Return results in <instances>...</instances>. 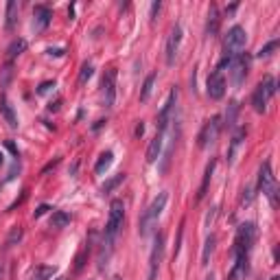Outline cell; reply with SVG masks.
I'll return each mask as SVG.
<instances>
[{"label": "cell", "instance_id": "cell-37", "mask_svg": "<svg viewBox=\"0 0 280 280\" xmlns=\"http://www.w3.org/2000/svg\"><path fill=\"white\" fill-rule=\"evenodd\" d=\"M48 55H55V57H61V55H64V48H48Z\"/></svg>", "mask_w": 280, "mask_h": 280}, {"label": "cell", "instance_id": "cell-42", "mask_svg": "<svg viewBox=\"0 0 280 280\" xmlns=\"http://www.w3.org/2000/svg\"><path fill=\"white\" fill-rule=\"evenodd\" d=\"M206 280H214V276H212V274H210V276H208V278H206Z\"/></svg>", "mask_w": 280, "mask_h": 280}, {"label": "cell", "instance_id": "cell-41", "mask_svg": "<svg viewBox=\"0 0 280 280\" xmlns=\"http://www.w3.org/2000/svg\"><path fill=\"white\" fill-rule=\"evenodd\" d=\"M2 162H4V156H2V151H0V166H2Z\"/></svg>", "mask_w": 280, "mask_h": 280}, {"label": "cell", "instance_id": "cell-9", "mask_svg": "<svg viewBox=\"0 0 280 280\" xmlns=\"http://www.w3.org/2000/svg\"><path fill=\"white\" fill-rule=\"evenodd\" d=\"M101 96H103L105 107H112L116 101V70L114 68L105 70L103 79H101Z\"/></svg>", "mask_w": 280, "mask_h": 280}, {"label": "cell", "instance_id": "cell-44", "mask_svg": "<svg viewBox=\"0 0 280 280\" xmlns=\"http://www.w3.org/2000/svg\"><path fill=\"white\" fill-rule=\"evenodd\" d=\"M114 280H121V278H118V276H116V278H114Z\"/></svg>", "mask_w": 280, "mask_h": 280}, {"label": "cell", "instance_id": "cell-26", "mask_svg": "<svg viewBox=\"0 0 280 280\" xmlns=\"http://www.w3.org/2000/svg\"><path fill=\"white\" fill-rule=\"evenodd\" d=\"M16 18H18V2L16 0H9L7 2V29L9 31L16 26Z\"/></svg>", "mask_w": 280, "mask_h": 280}, {"label": "cell", "instance_id": "cell-11", "mask_svg": "<svg viewBox=\"0 0 280 280\" xmlns=\"http://www.w3.org/2000/svg\"><path fill=\"white\" fill-rule=\"evenodd\" d=\"M206 94L212 101L223 99V94H226V77H223V72L214 70V72L210 74L208 81H206Z\"/></svg>", "mask_w": 280, "mask_h": 280}, {"label": "cell", "instance_id": "cell-34", "mask_svg": "<svg viewBox=\"0 0 280 280\" xmlns=\"http://www.w3.org/2000/svg\"><path fill=\"white\" fill-rule=\"evenodd\" d=\"M48 210H51V208H48L46 204H42V206H39V208H37V210H35V212H33V219H39V217H42V214H46Z\"/></svg>", "mask_w": 280, "mask_h": 280}, {"label": "cell", "instance_id": "cell-25", "mask_svg": "<svg viewBox=\"0 0 280 280\" xmlns=\"http://www.w3.org/2000/svg\"><path fill=\"white\" fill-rule=\"evenodd\" d=\"M70 223V214L68 212H61V210H55L51 217V226L52 228H66Z\"/></svg>", "mask_w": 280, "mask_h": 280}, {"label": "cell", "instance_id": "cell-32", "mask_svg": "<svg viewBox=\"0 0 280 280\" xmlns=\"http://www.w3.org/2000/svg\"><path fill=\"white\" fill-rule=\"evenodd\" d=\"M51 88H55V81H44L42 86L37 88V94H46V92L51 90Z\"/></svg>", "mask_w": 280, "mask_h": 280}, {"label": "cell", "instance_id": "cell-16", "mask_svg": "<svg viewBox=\"0 0 280 280\" xmlns=\"http://www.w3.org/2000/svg\"><path fill=\"white\" fill-rule=\"evenodd\" d=\"M219 24H221V16H219V7L217 4H210L208 11V22H206V33L212 37V35L219 33Z\"/></svg>", "mask_w": 280, "mask_h": 280}, {"label": "cell", "instance_id": "cell-20", "mask_svg": "<svg viewBox=\"0 0 280 280\" xmlns=\"http://www.w3.org/2000/svg\"><path fill=\"white\" fill-rule=\"evenodd\" d=\"M243 138H245V129L241 127V129L234 131V136H232V140H230V149H228V162L234 160V153H236V149H239V144L243 142Z\"/></svg>", "mask_w": 280, "mask_h": 280}, {"label": "cell", "instance_id": "cell-45", "mask_svg": "<svg viewBox=\"0 0 280 280\" xmlns=\"http://www.w3.org/2000/svg\"><path fill=\"white\" fill-rule=\"evenodd\" d=\"M57 280H66V278H57Z\"/></svg>", "mask_w": 280, "mask_h": 280}, {"label": "cell", "instance_id": "cell-40", "mask_svg": "<svg viewBox=\"0 0 280 280\" xmlns=\"http://www.w3.org/2000/svg\"><path fill=\"white\" fill-rule=\"evenodd\" d=\"M59 105H61V101H55V103L48 105V109H51V112H52V109H59Z\"/></svg>", "mask_w": 280, "mask_h": 280}, {"label": "cell", "instance_id": "cell-43", "mask_svg": "<svg viewBox=\"0 0 280 280\" xmlns=\"http://www.w3.org/2000/svg\"><path fill=\"white\" fill-rule=\"evenodd\" d=\"M0 280H2V269H0Z\"/></svg>", "mask_w": 280, "mask_h": 280}, {"label": "cell", "instance_id": "cell-13", "mask_svg": "<svg viewBox=\"0 0 280 280\" xmlns=\"http://www.w3.org/2000/svg\"><path fill=\"white\" fill-rule=\"evenodd\" d=\"M175 101H177V88H173V90L169 92V99L164 101V105H162L160 114H158V131H166V125H169V118H171V112H173V107H175Z\"/></svg>", "mask_w": 280, "mask_h": 280}, {"label": "cell", "instance_id": "cell-2", "mask_svg": "<svg viewBox=\"0 0 280 280\" xmlns=\"http://www.w3.org/2000/svg\"><path fill=\"white\" fill-rule=\"evenodd\" d=\"M276 94V79L271 77V74H267V77H262V81L256 86V90H254L252 94V107L254 112L258 114H265L267 112V105H269L271 96Z\"/></svg>", "mask_w": 280, "mask_h": 280}, {"label": "cell", "instance_id": "cell-15", "mask_svg": "<svg viewBox=\"0 0 280 280\" xmlns=\"http://www.w3.org/2000/svg\"><path fill=\"white\" fill-rule=\"evenodd\" d=\"M162 144H164V131H156L153 140L149 142V147H147V162H149V164H153V162L160 160Z\"/></svg>", "mask_w": 280, "mask_h": 280}, {"label": "cell", "instance_id": "cell-18", "mask_svg": "<svg viewBox=\"0 0 280 280\" xmlns=\"http://www.w3.org/2000/svg\"><path fill=\"white\" fill-rule=\"evenodd\" d=\"M214 166H217V160H210L208 164H206L204 179H201V186H199V192H197V199H204V197H206V192H208V184H210V179H212Z\"/></svg>", "mask_w": 280, "mask_h": 280}, {"label": "cell", "instance_id": "cell-31", "mask_svg": "<svg viewBox=\"0 0 280 280\" xmlns=\"http://www.w3.org/2000/svg\"><path fill=\"white\" fill-rule=\"evenodd\" d=\"M20 239H22V228H20V226L11 228V232H9V236H7V247H11V245H16Z\"/></svg>", "mask_w": 280, "mask_h": 280}, {"label": "cell", "instance_id": "cell-19", "mask_svg": "<svg viewBox=\"0 0 280 280\" xmlns=\"http://www.w3.org/2000/svg\"><path fill=\"white\" fill-rule=\"evenodd\" d=\"M112 162H114V153H112V151L101 153L99 160H96V164H94V173H96V175H103L105 171L112 166Z\"/></svg>", "mask_w": 280, "mask_h": 280}, {"label": "cell", "instance_id": "cell-35", "mask_svg": "<svg viewBox=\"0 0 280 280\" xmlns=\"http://www.w3.org/2000/svg\"><path fill=\"white\" fill-rule=\"evenodd\" d=\"M57 164H59V158H55V160H52V162H48V164H46V166H44V169H42V175H46L48 171H52V169H55Z\"/></svg>", "mask_w": 280, "mask_h": 280}, {"label": "cell", "instance_id": "cell-1", "mask_svg": "<svg viewBox=\"0 0 280 280\" xmlns=\"http://www.w3.org/2000/svg\"><path fill=\"white\" fill-rule=\"evenodd\" d=\"M166 201H169V195H166V192H160V195H158L156 199L149 204V208L144 210L142 217H140V226H138L140 236H149V234L153 232V228L158 226V221H160L162 212H164Z\"/></svg>", "mask_w": 280, "mask_h": 280}, {"label": "cell", "instance_id": "cell-23", "mask_svg": "<svg viewBox=\"0 0 280 280\" xmlns=\"http://www.w3.org/2000/svg\"><path fill=\"white\" fill-rule=\"evenodd\" d=\"M214 243H217V236H214V234H208V239H206V245H204V254H201V265H208L210 256H212V252H214Z\"/></svg>", "mask_w": 280, "mask_h": 280}, {"label": "cell", "instance_id": "cell-22", "mask_svg": "<svg viewBox=\"0 0 280 280\" xmlns=\"http://www.w3.org/2000/svg\"><path fill=\"white\" fill-rule=\"evenodd\" d=\"M236 114H239V103L236 101H230V105H228V109H226V116H223V125L228 127V129H232L234 127V122H236Z\"/></svg>", "mask_w": 280, "mask_h": 280}, {"label": "cell", "instance_id": "cell-39", "mask_svg": "<svg viewBox=\"0 0 280 280\" xmlns=\"http://www.w3.org/2000/svg\"><path fill=\"white\" fill-rule=\"evenodd\" d=\"M142 131H144V122L140 121L138 125H136V136H142Z\"/></svg>", "mask_w": 280, "mask_h": 280}, {"label": "cell", "instance_id": "cell-36", "mask_svg": "<svg viewBox=\"0 0 280 280\" xmlns=\"http://www.w3.org/2000/svg\"><path fill=\"white\" fill-rule=\"evenodd\" d=\"M252 201V188H245L243 191V199H241V204H249Z\"/></svg>", "mask_w": 280, "mask_h": 280}, {"label": "cell", "instance_id": "cell-4", "mask_svg": "<svg viewBox=\"0 0 280 280\" xmlns=\"http://www.w3.org/2000/svg\"><path fill=\"white\" fill-rule=\"evenodd\" d=\"M122 219H125V204H122V199H112V204H109L107 226H105V232H103L105 241H112V243L116 241L118 230L122 228Z\"/></svg>", "mask_w": 280, "mask_h": 280}, {"label": "cell", "instance_id": "cell-5", "mask_svg": "<svg viewBox=\"0 0 280 280\" xmlns=\"http://www.w3.org/2000/svg\"><path fill=\"white\" fill-rule=\"evenodd\" d=\"M254 241H256V226L254 223H241L239 230H236V241H234V256H247L249 249H252Z\"/></svg>", "mask_w": 280, "mask_h": 280}, {"label": "cell", "instance_id": "cell-30", "mask_svg": "<svg viewBox=\"0 0 280 280\" xmlns=\"http://www.w3.org/2000/svg\"><path fill=\"white\" fill-rule=\"evenodd\" d=\"M276 48H278V39H271V42H267L265 46H262L261 51L256 52V57H262V59H265V57H269L271 52L276 51Z\"/></svg>", "mask_w": 280, "mask_h": 280}, {"label": "cell", "instance_id": "cell-3", "mask_svg": "<svg viewBox=\"0 0 280 280\" xmlns=\"http://www.w3.org/2000/svg\"><path fill=\"white\" fill-rule=\"evenodd\" d=\"M258 191L269 199V204L274 208L278 206V184H276V177L271 173L269 162H262L261 169H258Z\"/></svg>", "mask_w": 280, "mask_h": 280}, {"label": "cell", "instance_id": "cell-14", "mask_svg": "<svg viewBox=\"0 0 280 280\" xmlns=\"http://www.w3.org/2000/svg\"><path fill=\"white\" fill-rule=\"evenodd\" d=\"M33 26L37 31H44L48 24H51V18H52V9L46 7V4H35L33 9Z\"/></svg>", "mask_w": 280, "mask_h": 280}, {"label": "cell", "instance_id": "cell-29", "mask_svg": "<svg viewBox=\"0 0 280 280\" xmlns=\"http://www.w3.org/2000/svg\"><path fill=\"white\" fill-rule=\"evenodd\" d=\"M92 72H94L92 64H83V66H81V70H79V86H86L88 79L92 77Z\"/></svg>", "mask_w": 280, "mask_h": 280}, {"label": "cell", "instance_id": "cell-7", "mask_svg": "<svg viewBox=\"0 0 280 280\" xmlns=\"http://www.w3.org/2000/svg\"><path fill=\"white\" fill-rule=\"evenodd\" d=\"M219 131H221V116L208 118V121L204 122V127H201L199 136H197V144H199V149L210 147V144H212L214 140H217Z\"/></svg>", "mask_w": 280, "mask_h": 280}, {"label": "cell", "instance_id": "cell-17", "mask_svg": "<svg viewBox=\"0 0 280 280\" xmlns=\"http://www.w3.org/2000/svg\"><path fill=\"white\" fill-rule=\"evenodd\" d=\"M0 114H2V118L7 121V125L11 127V129H18V116H16V112H13V105L7 101V96L0 99Z\"/></svg>", "mask_w": 280, "mask_h": 280}, {"label": "cell", "instance_id": "cell-12", "mask_svg": "<svg viewBox=\"0 0 280 280\" xmlns=\"http://www.w3.org/2000/svg\"><path fill=\"white\" fill-rule=\"evenodd\" d=\"M232 68V81L236 83V86H241V83L245 81V77H247V70H249V55H236L234 59H232L230 64Z\"/></svg>", "mask_w": 280, "mask_h": 280}, {"label": "cell", "instance_id": "cell-6", "mask_svg": "<svg viewBox=\"0 0 280 280\" xmlns=\"http://www.w3.org/2000/svg\"><path fill=\"white\" fill-rule=\"evenodd\" d=\"M245 42H247V33H245L243 26L239 24L232 26L226 33V37H223V52H226V57L241 55V51L245 48Z\"/></svg>", "mask_w": 280, "mask_h": 280}, {"label": "cell", "instance_id": "cell-33", "mask_svg": "<svg viewBox=\"0 0 280 280\" xmlns=\"http://www.w3.org/2000/svg\"><path fill=\"white\" fill-rule=\"evenodd\" d=\"M160 9H162V2H160V0L151 4V22H156V16H158V11H160Z\"/></svg>", "mask_w": 280, "mask_h": 280}, {"label": "cell", "instance_id": "cell-27", "mask_svg": "<svg viewBox=\"0 0 280 280\" xmlns=\"http://www.w3.org/2000/svg\"><path fill=\"white\" fill-rule=\"evenodd\" d=\"M55 267H35L33 269V280H46L55 274Z\"/></svg>", "mask_w": 280, "mask_h": 280}, {"label": "cell", "instance_id": "cell-24", "mask_svg": "<svg viewBox=\"0 0 280 280\" xmlns=\"http://www.w3.org/2000/svg\"><path fill=\"white\" fill-rule=\"evenodd\" d=\"M26 51V39H13L11 44H9V48H7V52H9V59H13V57H18V55H22V52Z\"/></svg>", "mask_w": 280, "mask_h": 280}, {"label": "cell", "instance_id": "cell-28", "mask_svg": "<svg viewBox=\"0 0 280 280\" xmlns=\"http://www.w3.org/2000/svg\"><path fill=\"white\" fill-rule=\"evenodd\" d=\"M121 182H125V173H116L114 177H109L107 182L103 184V188H101V191H103V192H109V191H114V188H116Z\"/></svg>", "mask_w": 280, "mask_h": 280}, {"label": "cell", "instance_id": "cell-10", "mask_svg": "<svg viewBox=\"0 0 280 280\" xmlns=\"http://www.w3.org/2000/svg\"><path fill=\"white\" fill-rule=\"evenodd\" d=\"M182 26L175 24L173 29H171L169 37H166V48H164V57H166V64L173 66L175 64V57H177V51H179V44H182Z\"/></svg>", "mask_w": 280, "mask_h": 280}, {"label": "cell", "instance_id": "cell-38", "mask_svg": "<svg viewBox=\"0 0 280 280\" xmlns=\"http://www.w3.org/2000/svg\"><path fill=\"white\" fill-rule=\"evenodd\" d=\"M4 144H7V149H9V151H11V153H13V156H16V158H18V149H16V144H13V142H11V140H7V142H4Z\"/></svg>", "mask_w": 280, "mask_h": 280}, {"label": "cell", "instance_id": "cell-21", "mask_svg": "<svg viewBox=\"0 0 280 280\" xmlns=\"http://www.w3.org/2000/svg\"><path fill=\"white\" fill-rule=\"evenodd\" d=\"M156 79H158V72L147 74V79H144V83H142V90H140V101H149V96H151V92H153V86H156Z\"/></svg>", "mask_w": 280, "mask_h": 280}, {"label": "cell", "instance_id": "cell-8", "mask_svg": "<svg viewBox=\"0 0 280 280\" xmlns=\"http://www.w3.org/2000/svg\"><path fill=\"white\" fill-rule=\"evenodd\" d=\"M162 256H164V234H162V232H158L156 239H153L151 256H149V280H158Z\"/></svg>", "mask_w": 280, "mask_h": 280}]
</instances>
